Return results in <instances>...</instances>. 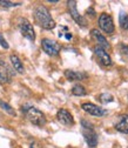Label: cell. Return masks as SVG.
<instances>
[{
	"mask_svg": "<svg viewBox=\"0 0 128 148\" xmlns=\"http://www.w3.org/2000/svg\"><path fill=\"white\" fill-rule=\"evenodd\" d=\"M41 47L42 49L48 54V55H52V57H54V55H58L60 49H61V46L54 40H51V39H42L41 40Z\"/></svg>",
	"mask_w": 128,
	"mask_h": 148,
	"instance_id": "4",
	"label": "cell"
},
{
	"mask_svg": "<svg viewBox=\"0 0 128 148\" xmlns=\"http://www.w3.org/2000/svg\"><path fill=\"white\" fill-rule=\"evenodd\" d=\"M115 129L121 133L128 134V114L121 115L118 120V122L115 123Z\"/></svg>",
	"mask_w": 128,
	"mask_h": 148,
	"instance_id": "12",
	"label": "cell"
},
{
	"mask_svg": "<svg viewBox=\"0 0 128 148\" xmlns=\"http://www.w3.org/2000/svg\"><path fill=\"white\" fill-rule=\"evenodd\" d=\"M67 6H68V11H69V14L74 19V21L77 24H79L80 26H86L87 21L85 20V18L78 12V8H77V1L74 0H69L67 1Z\"/></svg>",
	"mask_w": 128,
	"mask_h": 148,
	"instance_id": "6",
	"label": "cell"
},
{
	"mask_svg": "<svg viewBox=\"0 0 128 148\" xmlns=\"http://www.w3.org/2000/svg\"><path fill=\"white\" fill-rule=\"evenodd\" d=\"M121 52L128 58V46L127 45H121Z\"/></svg>",
	"mask_w": 128,
	"mask_h": 148,
	"instance_id": "23",
	"label": "cell"
},
{
	"mask_svg": "<svg viewBox=\"0 0 128 148\" xmlns=\"http://www.w3.org/2000/svg\"><path fill=\"white\" fill-rule=\"evenodd\" d=\"M65 77L69 81H78V80H82V79L87 78V74L82 73V72H75L72 69H67V71H65Z\"/></svg>",
	"mask_w": 128,
	"mask_h": 148,
	"instance_id": "13",
	"label": "cell"
},
{
	"mask_svg": "<svg viewBox=\"0 0 128 148\" xmlns=\"http://www.w3.org/2000/svg\"><path fill=\"white\" fill-rule=\"evenodd\" d=\"M81 108L85 110L86 113L90 114V115H94V116H102L105 114H107V110L94 105V103H90V102H85L81 105Z\"/></svg>",
	"mask_w": 128,
	"mask_h": 148,
	"instance_id": "7",
	"label": "cell"
},
{
	"mask_svg": "<svg viewBox=\"0 0 128 148\" xmlns=\"http://www.w3.org/2000/svg\"><path fill=\"white\" fill-rule=\"evenodd\" d=\"M0 45H1L5 49H7L10 46H8V44H7V41L5 40V38H4V35L1 34V33H0Z\"/></svg>",
	"mask_w": 128,
	"mask_h": 148,
	"instance_id": "22",
	"label": "cell"
},
{
	"mask_svg": "<svg viewBox=\"0 0 128 148\" xmlns=\"http://www.w3.org/2000/svg\"><path fill=\"white\" fill-rule=\"evenodd\" d=\"M119 24L122 29H125V31L128 29V14L123 11H121L119 14Z\"/></svg>",
	"mask_w": 128,
	"mask_h": 148,
	"instance_id": "16",
	"label": "cell"
},
{
	"mask_svg": "<svg viewBox=\"0 0 128 148\" xmlns=\"http://www.w3.org/2000/svg\"><path fill=\"white\" fill-rule=\"evenodd\" d=\"M8 77L6 75V74L0 69V84H5V82H8Z\"/></svg>",
	"mask_w": 128,
	"mask_h": 148,
	"instance_id": "20",
	"label": "cell"
},
{
	"mask_svg": "<svg viewBox=\"0 0 128 148\" xmlns=\"http://www.w3.org/2000/svg\"><path fill=\"white\" fill-rule=\"evenodd\" d=\"M34 19H35L36 23H38V25L41 26L44 29H53L54 27L57 26L55 21L52 19L49 11L42 5H39V6L35 7V10H34Z\"/></svg>",
	"mask_w": 128,
	"mask_h": 148,
	"instance_id": "1",
	"label": "cell"
},
{
	"mask_svg": "<svg viewBox=\"0 0 128 148\" xmlns=\"http://www.w3.org/2000/svg\"><path fill=\"white\" fill-rule=\"evenodd\" d=\"M99 99H100V101H101L102 103H108V102H113V101H114V97H113L112 94H109V93H103V94H101V95L99 97Z\"/></svg>",
	"mask_w": 128,
	"mask_h": 148,
	"instance_id": "18",
	"label": "cell"
},
{
	"mask_svg": "<svg viewBox=\"0 0 128 148\" xmlns=\"http://www.w3.org/2000/svg\"><path fill=\"white\" fill-rule=\"evenodd\" d=\"M81 125H82L84 129H94L93 125L90 123V122H88V121H86V120H82L81 121Z\"/></svg>",
	"mask_w": 128,
	"mask_h": 148,
	"instance_id": "21",
	"label": "cell"
},
{
	"mask_svg": "<svg viewBox=\"0 0 128 148\" xmlns=\"http://www.w3.org/2000/svg\"><path fill=\"white\" fill-rule=\"evenodd\" d=\"M0 107H1L6 113H8L10 115H13V116H15L16 115V113H15V110H14V108L11 106V105H8L7 102H5V101H1L0 100Z\"/></svg>",
	"mask_w": 128,
	"mask_h": 148,
	"instance_id": "17",
	"label": "cell"
},
{
	"mask_svg": "<svg viewBox=\"0 0 128 148\" xmlns=\"http://www.w3.org/2000/svg\"><path fill=\"white\" fill-rule=\"evenodd\" d=\"M82 134H84V138L87 145L90 148H94L98 145V134L94 132V129H84Z\"/></svg>",
	"mask_w": 128,
	"mask_h": 148,
	"instance_id": "10",
	"label": "cell"
},
{
	"mask_svg": "<svg viewBox=\"0 0 128 148\" xmlns=\"http://www.w3.org/2000/svg\"><path fill=\"white\" fill-rule=\"evenodd\" d=\"M99 27L108 33V34H112L114 33L115 31V26H114V21H113V18L107 14V13H102L100 16H99Z\"/></svg>",
	"mask_w": 128,
	"mask_h": 148,
	"instance_id": "3",
	"label": "cell"
},
{
	"mask_svg": "<svg viewBox=\"0 0 128 148\" xmlns=\"http://www.w3.org/2000/svg\"><path fill=\"white\" fill-rule=\"evenodd\" d=\"M10 60H11V64L13 65L14 69H15L18 73L23 74V73L25 72V67H24V64H23V61L19 59V57H18V55H15V54H12L11 57H10Z\"/></svg>",
	"mask_w": 128,
	"mask_h": 148,
	"instance_id": "14",
	"label": "cell"
},
{
	"mask_svg": "<svg viewBox=\"0 0 128 148\" xmlns=\"http://www.w3.org/2000/svg\"><path fill=\"white\" fill-rule=\"evenodd\" d=\"M66 39H68V40H69V39H72V34L67 33V34H66Z\"/></svg>",
	"mask_w": 128,
	"mask_h": 148,
	"instance_id": "24",
	"label": "cell"
},
{
	"mask_svg": "<svg viewBox=\"0 0 128 148\" xmlns=\"http://www.w3.org/2000/svg\"><path fill=\"white\" fill-rule=\"evenodd\" d=\"M94 53L98 57L99 61L103 65V66H112L113 61H112V58L109 57V54L106 52V49H103L102 47L100 46H95L94 47Z\"/></svg>",
	"mask_w": 128,
	"mask_h": 148,
	"instance_id": "8",
	"label": "cell"
},
{
	"mask_svg": "<svg viewBox=\"0 0 128 148\" xmlns=\"http://www.w3.org/2000/svg\"><path fill=\"white\" fill-rule=\"evenodd\" d=\"M27 119L35 126H44L46 125V118L45 114L35 107H29L26 112Z\"/></svg>",
	"mask_w": 128,
	"mask_h": 148,
	"instance_id": "2",
	"label": "cell"
},
{
	"mask_svg": "<svg viewBox=\"0 0 128 148\" xmlns=\"http://www.w3.org/2000/svg\"><path fill=\"white\" fill-rule=\"evenodd\" d=\"M57 119L65 126H73L74 125V118H73V115L65 108H61V109L58 110Z\"/></svg>",
	"mask_w": 128,
	"mask_h": 148,
	"instance_id": "9",
	"label": "cell"
},
{
	"mask_svg": "<svg viewBox=\"0 0 128 148\" xmlns=\"http://www.w3.org/2000/svg\"><path fill=\"white\" fill-rule=\"evenodd\" d=\"M19 28H20L21 34L25 36L26 39H28L29 41H34V40H35V32H34V28H33L32 24H31L27 19H25V18H24V19L20 20Z\"/></svg>",
	"mask_w": 128,
	"mask_h": 148,
	"instance_id": "5",
	"label": "cell"
},
{
	"mask_svg": "<svg viewBox=\"0 0 128 148\" xmlns=\"http://www.w3.org/2000/svg\"><path fill=\"white\" fill-rule=\"evenodd\" d=\"M0 5L4 7H15V6H20L21 3H12V1H6V0H0Z\"/></svg>",
	"mask_w": 128,
	"mask_h": 148,
	"instance_id": "19",
	"label": "cell"
},
{
	"mask_svg": "<svg viewBox=\"0 0 128 148\" xmlns=\"http://www.w3.org/2000/svg\"><path fill=\"white\" fill-rule=\"evenodd\" d=\"M72 94L77 95V97H84V95L87 94V90H86V88L82 85L77 84V85L73 86V88H72Z\"/></svg>",
	"mask_w": 128,
	"mask_h": 148,
	"instance_id": "15",
	"label": "cell"
},
{
	"mask_svg": "<svg viewBox=\"0 0 128 148\" xmlns=\"http://www.w3.org/2000/svg\"><path fill=\"white\" fill-rule=\"evenodd\" d=\"M31 148H34V145H32V146H31Z\"/></svg>",
	"mask_w": 128,
	"mask_h": 148,
	"instance_id": "25",
	"label": "cell"
},
{
	"mask_svg": "<svg viewBox=\"0 0 128 148\" xmlns=\"http://www.w3.org/2000/svg\"><path fill=\"white\" fill-rule=\"evenodd\" d=\"M90 34H92V36L93 38L98 41V46H100V47H102L103 49H108L109 48V44L107 42V39L105 38V36L99 32V29H97V28H93L92 31H90Z\"/></svg>",
	"mask_w": 128,
	"mask_h": 148,
	"instance_id": "11",
	"label": "cell"
}]
</instances>
